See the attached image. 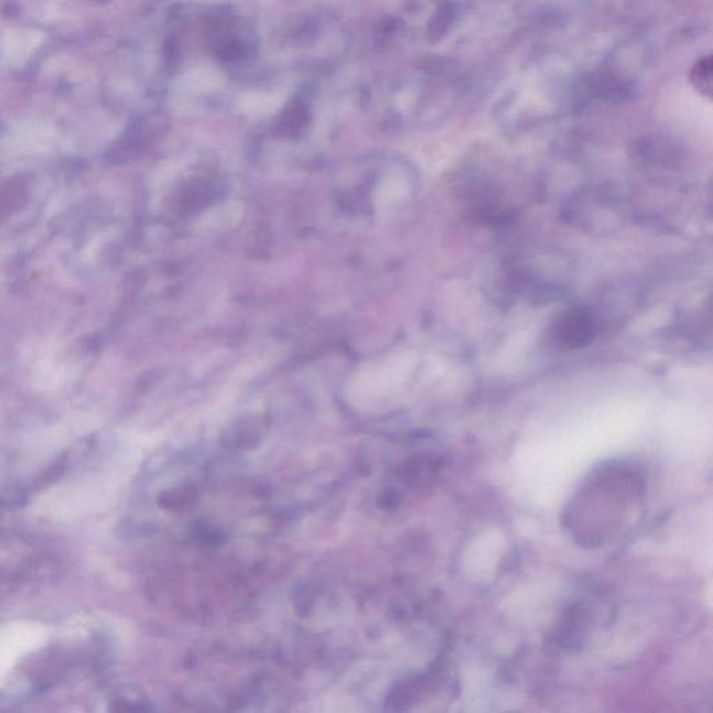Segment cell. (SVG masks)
<instances>
[{
    "mask_svg": "<svg viewBox=\"0 0 713 713\" xmlns=\"http://www.w3.org/2000/svg\"><path fill=\"white\" fill-rule=\"evenodd\" d=\"M596 332L593 314L585 309H573L559 321L558 339L570 350L588 346Z\"/></svg>",
    "mask_w": 713,
    "mask_h": 713,
    "instance_id": "cell-2",
    "label": "cell"
},
{
    "mask_svg": "<svg viewBox=\"0 0 713 713\" xmlns=\"http://www.w3.org/2000/svg\"><path fill=\"white\" fill-rule=\"evenodd\" d=\"M45 637V628L35 622H13L0 627V687L15 663L35 651Z\"/></svg>",
    "mask_w": 713,
    "mask_h": 713,
    "instance_id": "cell-1",
    "label": "cell"
}]
</instances>
